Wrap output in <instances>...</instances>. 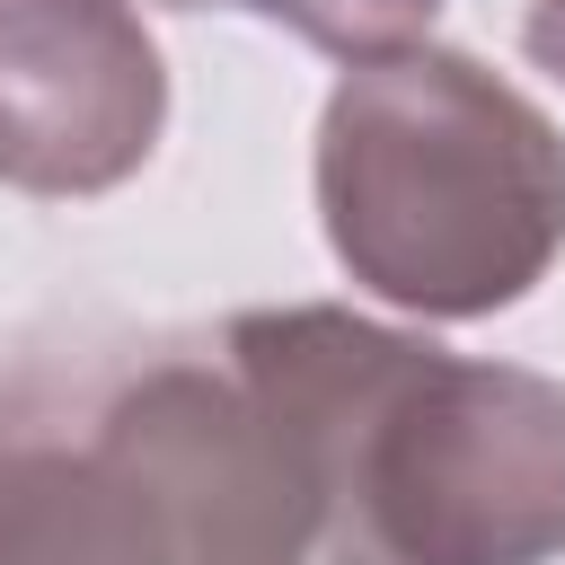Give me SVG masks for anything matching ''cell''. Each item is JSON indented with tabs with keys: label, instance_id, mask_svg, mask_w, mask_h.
<instances>
[{
	"label": "cell",
	"instance_id": "cell-1",
	"mask_svg": "<svg viewBox=\"0 0 565 565\" xmlns=\"http://www.w3.org/2000/svg\"><path fill=\"white\" fill-rule=\"evenodd\" d=\"M221 353L309 468V565L565 556V380L441 353L335 300L247 309L221 327Z\"/></svg>",
	"mask_w": 565,
	"mask_h": 565
},
{
	"label": "cell",
	"instance_id": "cell-2",
	"mask_svg": "<svg viewBox=\"0 0 565 565\" xmlns=\"http://www.w3.org/2000/svg\"><path fill=\"white\" fill-rule=\"evenodd\" d=\"M318 221L371 300L494 318L565 256V132L450 44L344 62L318 115Z\"/></svg>",
	"mask_w": 565,
	"mask_h": 565
},
{
	"label": "cell",
	"instance_id": "cell-3",
	"mask_svg": "<svg viewBox=\"0 0 565 565\" xmlns=\"http://www.w3.org/2000/svg\"><path fill=\"white\" fill-rule=\"evenodd\" d=\"M88 362V406L106 441L141 468L168 512L177 565H309L318 494L282 433V415L230 371V353L132 344L124 362Z\"/></svg>",
	"mask_w": 565,
	"mask_h": 565
},
{
	"label": "cell",
	"instance_id": "cell-4",
	"mask_svg": "<svg viewBox=\"0 0 565 565\" xmlns=\"http://www.w3.org/2000/svg\"><path fill=\"white\" fill-rule=\"evenodd\" d=\"M168 71L132 0H0V185L79 203L141 177Z\"/></svg>",
	"mask_w": 565,
	"mask_h": 565
},
{
	"label": "cell",
	"instance_id": "cell-5",
	"mask_svg": "<svg viewBox=\"0 0 565 565\" xmlns=\"http://www.w3.org/2000/svg\"><path fill=\"white\" fill-rule=\"evenodd\" d=\"M0 565H177L168 512L106 441L71 344L0 371Z\"/></svg>",
	"mask_w": 565,
	"mask_h": 565
},
{
	"label": "cell",
	"instance_id": "cell-6",
	"mask_svg": "<svg viewBox=\"0 0 565 565\" xmlns=\"http://www.w3.org/2000/svg\"><path fill=\"white\" fill-rule=\"evenodd\" d=\"M230 9H256V18L291 26L300 44H318V53H335V62L406 53V44H424V26L441 18V0H230Z\"/></svg>",
	"mask_w": 565,
	"mask_h": 565
},
{
	"label": "cell",
	"instance_id": "cell-7",
	"mask_svg": "<svg viewBox=\"0 0 565 565\" xmlns=\"http://www.w3.org/2000/svg\"><path fill=\"white\" fill-rule=\"evenodd\" d=\"M521 44H530V62H539L547 79H565V0H530Z\"/></svg>",
	"mask_w": 565,
	"mask_h": 565
},
{
	"label": "cell",
	"instance_id": "cell-8",
	"mask_svg": "<svg viewBox=\"0 0 565 565\" xmlns=\"http://www.w3.org/2000/svg\"><path fill=\"white\" fill-rule=\"evenodd\" d=\"M168 9H212V0H168Z\"/></svg>",
	"mask_w": 565,
	"mask_h": 565
}]
</instances>
